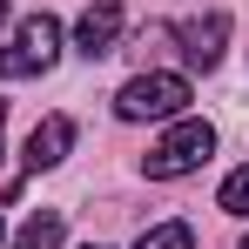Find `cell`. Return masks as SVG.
<instances>
[{
  "instance_id": "obj_1",
  "label": "cell",
  "mask_w": 249,
  "mask_h": 249,
  "mask_svg": "<svg viewBox=\"0 0 249 249\" xmlns=\"http://www.w3.org/2000/svg\"><path fill=\"white\" fill-rule=\"evenodd\" d=\"M209 155H215V128L202 115H175V128L142 155V168H148V182H175V175H196Z\"/></svg>"
},
{
  "instance_id": "obj_2",
  "label": "cell",
  "mask_w": 249,
  "mask_h": 249,
  "mask_svg": "<svg viewBox=\"0 0 249 249\" xmlns=\"http://www.w3.org/2000/svg\"><path fill=\"white\" fill-rule=\"evenodd\" d=\"M189 74H135V81H122V94H115V115L122 122H175L182 108H189Z\"/></svg>"
},
{
  "instance_id": "obj_3",
  "label": "cell",
  "mask_w": 249,
  "mask_h": 249,
  "mask_svg": "<svg viewBox=\"0 0 249 249\" xmlns=\"http://www.w3.org/2000/svg\"><path fill=\"white\" fill-rule=\"evenodd\" d=\"M61 61V20L54 14H27L20 27H14V41L0 47V74L7 81H34Z\"/></svg>"
},
{
  "instance_id": "obj_4",
  "label": "cell",
  "mask_w": 249,
  "mask_h": 249,
  "mask_svg": "<svg viewBox=\"0 0 249 249\" xmlns=\"http://www.w3.org/2000/svg\"><path fill=\"white\" fill-rule=\"evenodd\" d=\"M175 41H182V61H189V68H215V61H222V41H229V14L182 20V27H175Z\"/></svg>"
},
{
  "instance_id": "obj_5",
  "label": "cell",
  "mask_w": 249,
  "mask_h": 249,
  "mask_svg": "<svg viewBox=\"0 0 249 249\" xmlns=\"http://www.w3.org/2000/svg\"><path fill=\"white\" fill-rule=\"evenodd\" d=\"M68 148H74V122H68V115H41L34 135H27V175L61 168V162H68Z\"/></svg>"
},
{
  "instance_id": "obj_6",
  "label": "cell",
  "mask_w": 249,
  "mask_h": 249,
  "mask_svg": "<svg viewBox=\"0 0 249 249\" xmlns=\"http://www.w3.org/2000/svg\"><path fill=\"white\" fill-rule=\"evenodd\" d=\"M115 41H122V7L115 0H94L81 20H74V47H81L88 61H101V54H115Z\"/></svg>"
},
{
  "instance_id": "obj_7",
  "label": "cell",
  "mask_w": 249,
  "mask_h": 249,
  "mask_svg": "<svg viewBox=\"0 0 249 249\" xmlns=\"http://www.w3.org/2000/svg\"><path fill=\"white\" fill-rule=\"evenodd\" d=\"M61 229H68L61 209H34V215L14 229V249H61Z\"/></svg>"
},
{
  "instance_id": "obj_8",
  "label": "cell",
  "mask_w": 249,
  "mask_h": 249,
  "mask_svg": "<svg viewBox=\"0 0 249 249\" xmlns=\"http://www.w3.org/2000/svg\"><path fill=\"white\" fill-rule=\"evenodd\" d=\"M135 249H196V229L189 222H155V229H142Z\"/></svg>"
},
{
  "instance_id": "obj_9",
  "label": "cell",
  "mask_w": 249,
  "mask_h": 249,
  "mask_svg": "<svg viewBox=\"0 0 249 249\" xmlns=\"http://www.w3.org/2000/svg\"><path fill=\"white\" fill-rule=\"evenodd\" d=\"M215 209H222V215H249V162L236 168L229 182H222V196H215Z\"/></svg>"
},
{
  "instance_id": "obj_10",
  "label": "cell",
  "mask_w": 249,
  "mask_h": 249,
  "mask_svg": "<svg viewBox=\"0 0 249 249\" xmlns=\"http://www.w3.org/2000/svg\"><path fill=\"white\" fill-rule=\"evenodd\" d=\"M0 27H7V0H0Z\"/></svg>"
},
{
  "instance_id": "obj_11",
  "label": "cell",
  "mask_w": 249,
  "mask_h": 249,
  "mask_svg": "<svg viewBox=\"0 0 249 249\" xmlns=\"http://www.w3.org/2000/svg\"><path fill=\"white\" fill-rule=\"evenodd\" d=\"M0 122H7V101H0Z\"/></svg>"
},
{
  "instance_id": "obj_12",
  "label": "cell",
  "mask_w": 249,
  "mask_h": 249,
  "mask_svg": "<svg viewBox=\"0 0 249 249\" xmlns=\"http://www.w3.org/2000/svg\"><path fill=\"white\" fill-rule=\"evenodd\" d=\"M0 243H7V229H0Z\"/></svg>"
},
{
  "instance_id": "obj_13",
  "label": "cell",
  "mask_w": 249,
  "mask_h": 249,
  "mask_svg": "<svg viewBox=\"0 0 249 249\" xmlns=\"http://www.w3.org/2000/svg\"><path fill=\"white\" fill-rule=\"evenodd\" d=\"M88 249H101V243H88Z\"/></svg>"
},
{
  "instance_id": "obj_14",
  "label": "cell",
  "mask_w": 249,
  "mask_h": 249,
  "mask_svg": "<svg viewBox=\"0 0 249 249\" xmlns=\"http://www.w3.org/2000/svg\"><path fill=\"white\" fill-rule=\"evenodd\" d=\"M243 249H249V236H243Z\"/></svg>"
}]
</instances>
